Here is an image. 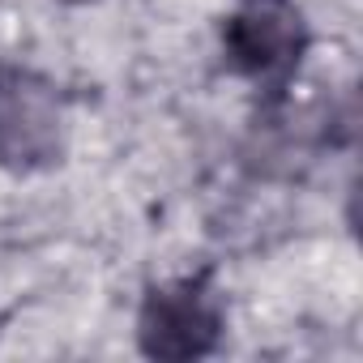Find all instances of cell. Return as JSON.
<instances>
[{
  "instance_id": "cell-1",
  "label": "cell",
  "mask_w": 363,
  "mask_h": 363,
  "mask_svg": "<svg viewBox=\"0 0 363 363\" xmlns=\"http://www.w3.org/2000/svg\"><path fill=\"white\" fill-rule=\"evenodd\" d=\"M223 52L240 77L278 94L308 52V22L295 0H244L223 26Z\"/></svg>"
},
{
  "instance_id": "cell-2",
  "label": "cell",
  "mask_w": 363,
  "mask_h": 363,
  "mask_svg": "<svg viewBox=\"0 0 363 363\" xmlns=\"http://www.w3.org/2000/svg\"><path fill=\"white\" fill-rule=\"evenodd\" d=\"M223 303L210 278H179L154 286L137 316V337L150 359H197L218 346Z\"/></svg>"
},
{
  "instance_id": "cell-3",
  "label": "cell",
  "mask_w": 363,
  "mask_h": 363,
  "mask_svg": "<svg viewBox=\"0 0 363 363\" xmlns=\"http://www.w3.org/2000/svg\"><path fill=\"white\" fill-rule=\"evenodd\" d=\"M60 150V111L43 86H0V162L35 167Z\"/></svg>"
}]
</instances>
